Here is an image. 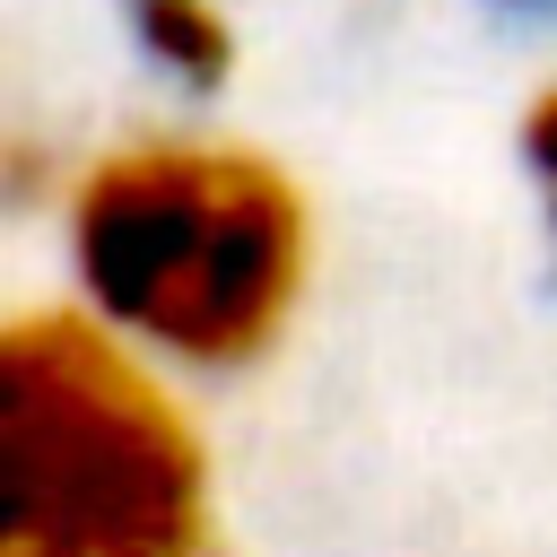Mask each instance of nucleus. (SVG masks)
<instances>
[{"label":"nucleus","mask_w":557,"mask_h":557,"mask_svg":"<svg viewBox=\"0 0 557 557\" xmlns=\"http://www.w3.org/2000/svg\"><path fill=\"white\" fill-rule=\"evenodd\" d=\"M61 252L78 305L165 374L261 366L313 287L305 183L218 131H139L61 183Z\"/></svg>","instance_id":"nucleus-1"},{"label":"nucleus","mask_w":557,"mask_h":557,"mask_svg":"<svg viewBox=\"0 0 557 557\" xmlns=\"http://www.w3.org/2000/svg\"><path fill=\"white\" fill-rule=\"evenodd\" d=\"M209 435L174 374L87 305H26L0 331V557H191Z\"/></svg>","instance_id":"nucleus-2"},{"label":"nucleus","mask_w":557,"mask_h":557,"mask_svg":"<svg viewBox=\"0 0 557 557\" xmlns=\"http://www.w3.org/2000/svg\"><path fill=\"white\" fill-rule=\"evenodd\" d=\"M122 17H131L139 61L165 87L218 96L235 78V17H226V0H122Z\"/></svg>","instance_id":"nucleus-3"},{"label":"nucleus","mask_w":557,"mask_h":557,"mask_svg":"<svg viewBox=\"0 0 557 557\" xmlns=\"http://www.w3.org/2000/svg\"><path fill=\"white\" fill-rule=\"evenodd\" d=\"M513 148H522L531 200H540V218H548V235H557V78L531 87V104H522V122H513Z\"/></svg>","instance_id":"nucleus-4"},{"label":"nucleus","mask_w":557,"mask_h":557,"mask_svg":"<svg viewBox=\"0 0 557 557\" xmlns=\"http://www.w3.org/2000/svg\"><path fill=\"white\" fill-rule=\"evenodd\" d=\"M191 557H226V540H200V548H191Z\"/></svg>","instance_id":"nucleus-5"},{"label":"nucleus","mask_w":557,"mask_h":557,"mask_svg":"<svg viewBox=\"0 0 557 557\" xmlns=\"http://www.w3.org/2000/svg\"><path fill=\"white\" fill-rule=\"evenodd\" d=\"M531 9H557V0H531Z\"/></svg>","instance_id":"nucleus-6"}]
</instances>
